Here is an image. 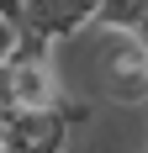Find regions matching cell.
<instances>
[{"label":"cell","instance_id":"obj_2","mask_svg":"<svg viewBox=\"0 0 148 153\" xmlns=\"http://www.w3.org/2000/svg\"><path fill=\"white\" fill-rule=\"evenodd\" d=\"M143 79H148V69H143V37H117L111 42V53H106V90L117 95L122 106H143Z\"/></svg>","mask_w":148,"mask_h":153},{"label":"cell","instance_id":"obj_1","mask_svg":"<svg viewBox=\"0 0 148 153\" xmlns=\"http://www.w3.org/2000/svg\"><path fill=\"white\" fill-rule=\"evenodd\" d=\"M79 27H90V0H21V32L37 42L74 37Z\"/></svg>","mask_w":148,"mask_h":153}]
</instances>
